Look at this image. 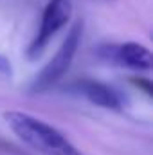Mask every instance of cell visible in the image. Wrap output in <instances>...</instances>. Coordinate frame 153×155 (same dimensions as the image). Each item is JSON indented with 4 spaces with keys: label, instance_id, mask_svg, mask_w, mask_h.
I'll list each match as a JSON object with an SVG mask.
<instances>
[{
    "label": "cell",
    "instance_id": "6da1fadb",
    "mask_svg": "<svg viewBox=\"0 0 153 155\" xmlns=\"http://www.w3.org/2000/svg\"><path fill=\"white\" fill-rule=\"evenodd\" d=\"M11 132L27 146L43 155H83L76 146L52 124L20 110L4 112Z\"/></svg>",
    "mask_w": 153,
    "mask_h": 155
},
{
    "label": "cell",
    "instance_id": "7a4b0ae2",
    "mask_svg": "<svg viewBox=\"0 0 153 155\" xmlns=\"http://www.w3.org/2000/svg\"><path fill=\"white\" fill-rule=\"evenodd\" d=\"M81 38H83V22L77 20L76 24L70 27L67 38L63 40V43L60 45V49L56 51L52 60L40 71L38 76L34 78V81L31 85V92H34V94L45 92V90L52 88L61 78L67 74V71L70 69V65H72V61L76 58Z\"/></svg>",
    "mask_w": 153,
    "mask_h": 155
},
{
    "label": "cell",
    "instance_id": "3957f363",
    "mask_svg": "<svg viewBox=\"0 0 153 155\" xmlns=\"http://www.w3.org/2000/svg\"><path fill=\"white\" fill-rule=\"evenodd\" d=\"M70 16H72V0H49L47 2L43 15H41L38 33L27 49L29 60H36L45 51V47L58 35V31L69 24Z\"/></svg>",
    "mask_w": 153,
    "mask_h": 155
},
{
    "label": "cell",
    "instance_id": "277c9868",
    "mask_svg": "<svg viewBox=\"0 0 153 155\" xmlns=\"http://www.w3.org/2000/svg\"><path fill=\"white\" fill-rule=\"evenodd\" d=\"M99 54L103 60L135 71V72H148L153 67L151 51L137 41H124L119 45H103L99 49Z\"/></svg>",
    "mask_w": 153,
    "mask_h": 155
},
{
    "label": "cell",
    "instance_id": "5b68a950",
    "mask_svg": "<svg viewBox=\"0 0 153 155\" xmlns=\"http://www.w3.org/2000/svg\"><path fill=\"white\" fill-rule=\"evenodd\" d=\"M76 88L81 96H85L96 107H101L106 110H115V112L124 108V97L114 87H110L106 83L94 81V79H83L76 85Z\"/></svg>",
    "mask_w": 153,
    "mask_h": 155
},
{
    "label": "cell",
    "instance_id": "8992f818",
    "mask_svg": "<svg viewBox=\"0 0 153 155\" xmlns=\"http://www.w3.org/2000/svg\"><path fill=\"white\" fill-rule=\"evenodd\" d=\"M0 74L5 78H9L13 74V67H11V61L5 58V56H2L0 54Z\"/></svg>",
    "mask_w": 153,
    "mask_h": 155
},
{
    "label": "cell",
    "instance_id": "52a82bcc",
    "mask_svg": "<svg viewBox=\"0 0 153 155\" xmlns=\"http://www.w3.org/2000/svg\"><path fill=\"white\" fill-rule=\"evenodd\" d=\"M132 81H133L137 87H141V88H142L148 96H151V90H153V88H151V83H150L148 79H141V78H139V79H132Z\"/></svg>",
    "mask_w": 153,
    "mask_h": 155
},
{
    "label": "cell",
    "instance_id": "ba28073f",
    "mask_svg": "<svg viewBox=\"0 0 153 155\" xmlns=\"http://www.w3.org/2000/svg\"><path fill=\"white\" fill-rule=\"evenodd\" d=\"M106 2H110V0H106Z\"/></svg>",
    "mask_w": 153,
    "mask_h": 155
}]
</instances>
